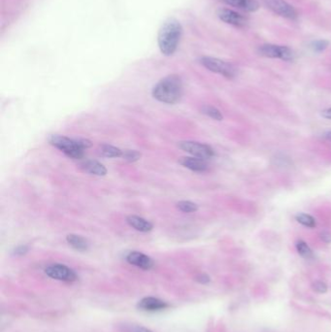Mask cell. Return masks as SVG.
I'll return each mask as SVG.
<instances>
[{
	"instance_id": "1",
	"label": "cell",
	"mask_w": 331,
	"mask_h": 332,
	"mask_svg": "<svg viewBox=\"0 0 331 332\" xmlns=\"http://www.w3.org/2000/svg\"><path fill=\"white\" fill-rule=\"evenodd\" d=\"M183 81L179 75L172 74L161 79L151 91L156 100L165 104H176L183 95Z\"/></svg>"
},
{
	"instance_id": "2",
	"label": "cell",
	"mask_w": 331,
	"mask_h": 332,
	"mask_svg": "<svg viewBox=\"0 0 331 332\" xmlns=\"http://www.w3.org/2000/svg\"><path fill=\"white\" fill-rule=\"evenodd\" d=\"M182 33L183 29L178 20L169 19L163 22L159 31L158 43L160 50L164 56L169 57L177 50Z\"/></svg>"
},
{
	"instance_id": "3",
	"label": "cell",
	"mask_w": 331,
	"mask_h": 332,
	"mask_svg": "<svg viewBox=\"0 0 331 332\" xmlns=\"http://www.w3.org/2000/svg\"><path fill=\"white\" fill-rule=\"evenodd\" d=\"M49 143L62 151L66 157L73 160H80L84 158L85 150L89 149L92 145L88 139H72L62 135H50Z\"/></svg>"
},
{
	"instance_id": "4",
	"label": "cell",
	"mask_w": 331,
	"mask_h": 332,
	"mask_svg": "<svg viewBox=\"0 0 331 332\" xmlns=\"http://www.w3.org/2000/svg\"><path fill=\"white\" fill-rule=\"evenodd\" d=\"M200 63L208 70L222 75L227 79H233L237 74L236 68L231 63L221 61L217 58L202 57L200 59Z\"/></svg>"
},
{
	"instance_id": "5",
	"label": "cell",
	"mask_w": 331,
	"mask_h": 332,
	"mask_svg": "<svg viewBox=\"0 0 331 332\" xmlns=\"http://www.w3.org/2000/svg\"><path fill=\"white\" fill-rule=\"evenodd\" d=\"M259 54L269 59H278L282 61H291L294 59V53L288 46L275 44H264L259 48Z\"/></svg>"
},
{
	"instance_id": "6",
	"label": "cell",
	"mask_w": 331,
	"mask_h": 332,
	"mask_svg": "<svg viewBox=\"0 0 331 332\" xmlns=\"http://www.w3.org/2000/svg\"><path fill=\"white\" fill-rule=\"evenodd\" d=\"M178 146L183 151L190 154L192 157L203 160H209L215 156V151L211 146L200 142L182 141L179 142Z\"/></svg>"
},
{
	"instance_id": "7",
	"label": "cell",
	"mask_w": 331,
	"mask_h": 332,
	"mask_svg": "<svg viewBox=\"0 0 331 332\" xmlns=\"http://www.w3.org/2000/svg\"><path fill=\"white\" fill-rule=\"evenodd\" d=\"M45 273L52 279L62 281V282H75L78 279L76 272L71 269L70 267L60 263L50 264L49 266H47L45 269Z\"/></svg>"
},
{
	"instance_id": "8",
	"label": "cell",
	"mask_w": 331,
	"mask_h": 332,
	"mask_svg": "<svg viewBox=\"0 0 331 332\" xmlns=\"http://www.w3.org/2000/svg\"><path fill=\"white\" fill-rule=\"evenodd\" d=\"M264 5L274 14L290 20H295L298 14L293 6L285 0H262Z\"/></svg>"
},
{
	"instance_id": "9",
	"label": "cell",
	"mask_w": 331,
	"mask_h": 332,
	"mask_svg": "<svg viewBox=\"0 0 331 332\" xmlns=\"http://www.w3.org/2000/svg\"><path fill=\"white\" fill-rule=\"evenodd\" d=\"M218 17L221 21L236 28H245L248 24V19L246 17L236 11L227 8H222L218 11Z\"/></svg>"
},
{
	"instance_id": "10",
	"label": "cell",
	"mask_w": 331,
	"mask_h": 332,
	"mask_svg": "<svg viewBox=\"0 0 331 332\" xmlns=\"http://www.w3.org/2000/svg\"><path fill=\"white\" fill-rule=\"evenodd\" d=\"M125 259L130 264L143 270H150L155 265V262L149 256L137 251L129 252Z\"/></svg>"
},
{
	"instance_id": "11",
	"label": "cell",
	"mask_w": 331,
	"mask_h": 332,
	"mask_svg": "<svg viewBox=\"0 0 331 332\" xmlns=\"http://www.w3.org/2000/svg\"><path fill=\"white\" fill-rule=\"evenodd\" d=\"M179 163L191 171L202 173L208 170V163L206 160L195 157H183L179 160Z\"/></svg>"
},
{
	"instance_id": "12",
	"label": "cell",
	"mask_w": 331,
	"mask_h": 332,
	"mask_svg": "<svg viewBox=\"0 0 331 332\" xmlns=\"http://www.w3.org/2000/svg\"><path fill=\"white\" fill-rule=\"evenodd\" d=\"M169 305L166 302L161 300L156 297H144L138 302L137 307L147 312H157V311H161L164 310L168 307Z\"/></svg>"
},
{
	"instance_id": "13",
	"label": "cell",
	"mask_w": 331,
	"mask_h": 332,
	"mask_svg": "<svg viewBox=\"0 0 331 332\" xmlns=\"http://www.w3.org/2000/svg\"><path fill=\"white\" fill-rule=\"evenodd\" d=\"M83 171L95 176H105L107 174V168L99 161L93 160H86L82 161L80 164Z\"/></svg>"
},
{
	"instance_id": "14",
	"label": "cell",
	"mask_w": 331,
	"mask_h": 332,
	"mask_svg": "<svg viewBox=\"0 0 331 332\" xmlns=\"http://www.w3.org/2000/svg\"><path fill=\"white\" fill-rule=\"evenodd\" d=\"M126 222L131 227L137 232H150L154 228V224L150 221L135 215L129 216L126 218Z\"/></svg>"
},
{
	"instance_id": "15",
	"label": "cell",
	"mask_w": 331,
	"mask_h": 332,
	"mask_svg": "<svg viewBox=\"0 0 331 332\" xmlns=\"http://www.w3.org/2000/svg\"><path fill=\"white\" fill-rule=\"evenodd\" d=\"M227 5L236 7L246 12H256L260 9V3L257 0H221Z\"/></svg>"
},
{
	"instance_id": "16",
	"label": "cell",
	"mask_w": 331,
	"mask_h": 332,
	"mask_svg": "<svg viewBox=\"0 0 331 332\" xmlns=\"http://www.w3.org/2000/svg\"><path fill=\"white\" fill-rule=\"evenodd\" d=\"M66 241L76 251L86 252L89 249V242L80 235L69 234L66 236Z\"/></svg>"
},
{
	"instance_id": "17",
	"label": "cell",
	"mask_w": 331,
	"mask_h": 332,
	"mask_svg": "<svg viewBox=\"0 0 331 332\" xmlns=\"http://www.w3.org/2000/svg\"><path fill=\"white\" fill-rule=\"evenodd\" d=\"M101 154L106 158L113 159V158H121L123 151L115 146L104 144L101 146Z\"/></svg>"
},
{
	"instance_id": "18",
	"label": "cell",
	"mask_w": 331,
	"mask_h": 332,
	"mask_svg": "<svg viewBox=\"0 0 331 332\" xmlns=\"http://www.w3.org/2000/svg\"><path fill=\"white\" fill-rule=\"evenodd\" d=\"M201 113L208 116L211 119L216 120V121H221L223 119V116L221 113V111L213 106H209V105H204L201 108Z\"/></svg>"
},
{
	"instance_id": "19",
	"label": "cell",
	"mask_w": 331,
	"mask_h": 332,
	"mask_svg": "<svg viewBox=\"0 0 331 332\" xmlns=\"http://www.w3.org/2000/svg\"><path fill=\"white\" fill-rule=\"evenodd\" d=\"M295 219L300 224L306 226V227H309V228H314L316 226V224H317L315 218H313L311 215H308V214H305V213L297 214Z\"/></svg>"
},
{
	"instance_id": "20",
	"label": "cell",
	"mask_w": 331,
	"mask_h": 332,
	"mask_svg": "<svg viewBox=\"0 0 331 332\" xmlns=\"http://www.w3.org/2000/svg\"><path fill=\"white\" fill-rule=\"evenodd\" d=\"M296 250L301 257L306 260H310L314 258V253H313L311 248L304 241L300 240L296 243Z\"/></svg>"
},
{
	"instance_id": "21",
	"label": "cell",
	"mask_w": 331,
	"mask_h": 332,
	"mask_svg": "<svg viewBox=\"0 0 331 332\" xmlns=\"http://www.w3.org/2000/svg\"><path fill=\"white\" fill-rule=\"evenodd\" d=\"M177 208L183 213H194L198 210V205L189 200H182L177 203Z\"/></svg>"
},
{
	"instance_id": "22",
	"label": "cell",
	"mask_w": 331,
	"mask_h": 332,
	"mask_svg": "<svg viewBox=\"0 0 331 332\" xmlns=\"http://www.w3.org/2000/svg\"><path fill=\"white\" fill-rule=\"evenodd\" d=\"M142 157L140 151L135 150H124L122 154V159L129 162H136L139 161Z\"/></svg>"
},
{
	"instance_id": "23",
	"label": "cell",
	"mask_w": 331,
	"mask_h": 332,
	"mask_svg": "<svg viewBox=\"0 0 331 332\" xmlns=\"http://www.w3.org/2000/svg\"><path fill=\"white\" fill-rule=\"evenodd\" d=\"M328 45H329L328 41L318 40L314 42L312 44V48H313V50H315V52L321 53V52H323V50H325L328 47Z\"/></svg>"
},
{
	"instance_id": "24",
	"label": "cell",
	"mask_w": 331,
	"mask_h": 332,
	"mask_svg": "<svg viewBox=\"0 0 331 332\" xmlns=\"http://www.w3.org/2000/svg\"><path fill=\"white\" fill-rule=\"evenodd\" d=\"M29 251H30L29 246H27V245H20V246H18L17 248H15V250L13 251V253H14L15 256L21 257V256L27 254V253L29 252Z\"/></svg>"
},
{
	"instance_id": "25",
	"label": "cell",
	"mask_w": 331,
	"mask_h": 332,
	"mask_svg": "<svg viewBox=\"0 0 331 332\" xmlns=\"http://www.w3.org/2000/svg\"><path fill=\"white\" fill-rule=\"evenodd\" d=\"M313 289L317 292L324 293V292H326V291H327V286L323 282L318 281V282H316L313 285Z\"/></svg>"
},
{
	"instance_id": "26",
	"label": "cell",
	"mask_w": 331,
	"mask_h": 332,
	"mask_svg": "<svg viewBox=\"0 0 331 332\" xmlns=\"http://www.w3.org/2000/svg\"><path fill=\"white\" fill-rule=\"evenodd\" d=\"M321 239L324 243L329 244L331 243V233L328 232H322L321 233Z\"/></svg>"
},
{
	"instance_id": "27",
	"label": "cell",
	"mask_w": 331,
	"mask_h": 332,
	"mask_svg": "<svg viewBox=\"0 0 331 332\" xmlns=\"http://www.w3.org/2000/svg\"><path fill=\"white\" fill-rule=\"evenodd\" d=\"M200 284H208L210 282V277L207 274H200L196 279Z\"/></svg>"
},
{
	"instance_id": "28",
	"label": "cell",
	"mask_w": 331,
	"mask_h": 332,
	"mask_svg": "<svg viewBox=\"0 0 331 332\" xmlns=\"http://www.w3.org/2000/svg\"><path fill=\"white\" fill-rule=\"evenodd\" d=\"M131 332H152L149 328H146L144 326H140V325H135L132 326L131 328Z\"/></svg>"
},
{
	"instance_id": "29",
	"label": "cell",
	"mask_w": 331,
	"mask_h": 332,
	"mask_svg": "<svg viewBox=\"0 0 331 332\" xmlns=\"http://www.w3.org/2000/svg\"><path fill=\"white\" fill-rule=\"evenodd\" d=\"M321 116L327 120H331V108L325 109L321 112Z\"/></svg>"
},
{
	"instance_id": "30",
	"label": "cell",
	"mask_w": 331,
	"mask_h": 332,
	"mask_svg": "<svg viewBox=\"0 0 331 332\" xmlns=\"http://www.w3.org/2000/svg\"><path fill=\"white\" fill-rule=\"evenodd\" d=\"M323 137H324L325 139H327V140H330L331 141V131H327V132H325V133L323 134Z\"/></svg>"
}]
</instances>
